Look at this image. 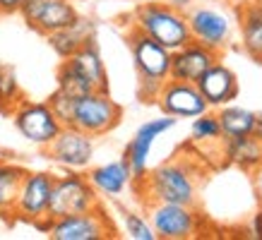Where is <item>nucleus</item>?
Returning <instances> with one entry per match:
<instances>
[{
	"label": "nucleus",
	"instance_id": "nucleus-4",
	"mask_svg": "<svg viewBox=\"0 0 262 240\" xmlns=\"http://www.w3.org/2000/svg\"><path fill=\"white\" fill-rule=\"evenodd\" d=\"M123 120V108L116 99H111L108 91H99L92 89L87 94H82L75 99L70 113V125L82 130L96 139L113 132Z\"/></svg>",
	"mask_w": 262,
	"mask_h": 240
},
{
	"label": "nucleus",
	"instance_id": "nucleus-15",
	"mask_svg": "<svg viewBox=\"0 0 262 240\" xmlns=\"http://www.w3.org/2000/svg\"><path fill=\"white\" fill-rule=\"evenodd\" d=\"M195 84H198L200 94L209 106V111H216V108H222L226 104H233L241 94V84L236 72L231 70L229 65H224L222 58L212 67H207Z\"/></svg>",
	"mask_w": 262,
	"mask_h": 240
},
{
	"label": "nucleus",
	"instance_id": "nucleus-34",
	"mask_svg": "<svg viewBox=\"0 0 262 240\" xmlns=\"http://www.w3.org/2000/svg\"><path fill=\"white\" fill-rule=\"evenodd\" d=\"M135 5H151V3H166V0H130Z\"/></svg>",
	"mask_w": 262,
	"mask_h": 240
},
{
	"label": "nucleus",
	"instance_id": "nucleus-6",
	"mask_svg": "<svg viewBox=\"0 0 262 240\" xmlns=\"http://www.w3.org/2000/svg\"><path fill=\"white\" fill-rule=\"evenodd\" d=\"M43 233L53 240H106L116 235V224L111 214L99 204L87 211L48 219Z\"/></svg>",
	"mask_w": 262,
	"mask_h": 240
},
{
	"label": "nucleus",
	"instance_id": "nucleus-10",
	"mask_svg": "<svg viewBox=\"0 0 262 240\" xmlns=\"http://www.w3.org/2000/svg\"><path fill=\"white\" fill-rule=\"evenodd\" d=\"M53 180H56V173H51V171H27V176L22 178V185H19V192H17L12 214L19 221H27L32 226L46 221Z\"/></svg>",
	"mask_w": 262,
	"mask_h": 240
},
{
	"label": "nucleus",
	"instance_id": "nucleus-29",
	"mask_svg": "<svg viewBox=\"0 0 262 240\" xmlns=\"http://www.w3.org/2000/svg\"><path fill=\"white\" fill-rule=\"evenodd\" d=\"M24 0H0V17H10V15H19Z\"/></svg>",
	"mask_w": 262,
	"mask_h": 240
},
{
	"label": "nucleus",
	"instance_id": "nucleus-8",
	"mask_svg": "<svg viewBox=\"0 0 262 240\" xmlns=\"http://www.w3.org/2000/svg\"><path fill=\"white\" fill-rule=\"evenodd\" d=\"M147 219L159 240H188L202 228V214L198 209L176 202H149Z\"/></svg>",
	"mask_w": 262,
	"mask_h": 240
},
{
	"label": "nucleus",
	"instance_id": "nucleus-30",
	"mask_svg": "<svg viewBox=\"0 0 262 240\" xmlns=\"http://www.w3.org/2000/svg\"><path fill=\"white\" fill-rule=\"evenodd\" d=\"M250 233H253V238L262 240V207H260V211H255L253 219H250Z\"/></svg>",
	"mask_w": 262,
	"mask_h": 240
},
{
	"label": "nucleus",
	"instance_id": "nucleus-3",
	"mask_svg": "<svg viewBox=\"0 0 262 240\" xmlns=\"http://www.w3.org/2000/svg\"><path fill=\"white\" fill-rule=\"evenodd\" d=\"M130 27L147 34L149 39L161 43L168 51L185 46L192 39L188 29V17L181 10L171 8L168 3H151V5H135L130 15Z\"/></svg>",
	"mask_w": 262,
	"mask_h": 240
},
{
	"label": "nucleus",
	"instance_id": "nucleus-18",
	"mask_svg": "<svg viewBox=\"0 0 262 240\" xmlns=\"http://www.w3.org/2000/svg\"><path fill=\"white\" fill-rule=\"evenodd\" d=\"M236 22L241 29V46L248 56L262 63V3H248L236 8Z\"/></svg>",
	"mask_w": 262,
	"mask_h": 240
},
{
	"label": "nucleus",
	"instance_id": "nucleus-25",
	"mask_svg": "<svg viewBox=\"0 0 262 240\" xmlns=\"http://www.w3.org/2000/svg\"><path fill=\"white\" fill-rule=\"evenodd\" d=\"M56 80H58V91H63V94L72 96V99H77V96L92 91V84L82 77L80 72L75 70V65H72L68 58H65L63 63H60V67H58Z\"/></svg>",
	"mask_w": 262,
	"mask_h": 240
},
{
	"label": "nucleus",
	"instance_id": "nucleus-16",
	"mask_svg": "<svg viewBox=\"0 0 262 240\" xmlns=\"http://www.w3.org/2000/svg\"><path fill=\"white\" fill-rule=\"evenodd\" d=\"M219 58H222V53L190 39L185 46L171 51V75L168 77L181 82H198L202 77V72L207 67H212Z\"/></svg>",
	"mask_w": 262,
	"mask_h": 240
},
{
	"label": "nucleus",
	"instance_id": "nucleus-23",
	"mask_svg": "<svg viewBox=\"0 0 262 240\" xmlns=\"http://www.w3.org/2000/svg\"><path fill=\"white\" fill-rule=\"evenodd\" d=\"M24 176H27V168L22 163L0 159V214H12Z\"/></svg>",
	"mask_w": 262,
	"mask_h": 240
},
{
	"label": "nucleus",
	"instance_id": "nucleus-31",
	"mask_svg": "<svg viewBox=\"0 0 262 240\" xmlns=\"http://www.w3.org/2000/svg\"><path fill=\"white\" fill-rule=\"evenodd\" d=\"M253 185H255V192H257V202L262 207V163L253 171Z\"/></svg>",
	"mask_w": 262,
	"mask_h": 240
},
{
	"label": "nucleus",
	"instance_id": "nucleus-26",
	"mask_svg": "<svg viewBox=\"0 0 262 240\" xmlns=\"http://www.w3.org/2000/svg\"><path fill=\"white\" fill-rule=\"evenodd\" d=\"M118 211H120V221H123V231H125L127 238H133V240H159L147 216H142L140 211H133V209H125V207H118Z\"/></svg>",
	"mask_w": 262,
	"mask_h": 240
},
{
	"label": "nucleus",
	"instance_id": "nucleus-11",
	"mask_svg": "<svg viewBox=\"0 0 262 240\" xmlns=\"http://www.w3.org/2000/svg\"><path fill=\"white\" fill-rule=\"evenodd\" d=\"M43 152L53 163H58L65 171H87L94 159L96 144L92 135L72 128V125H63L58 137Z\"/></svg>",
	"mask_w": 262,
	"mask_h": 240
},
{
	"label": "nucleus",
	"instance_id": "nucleus-28",
	"mask_svg": "<svg viewBox=\"0 0 262 240\" xmlns=\"http://www.w3.org/2000/svg\"><path fill=\"white\" fill-rule=\"evenodd\" d=\"M72 104H75V99L63 91H53V94L48 96V106L53 108V113L58 115V120L63 123V125H70V113H72Z\"/></svg>",
	"mask_w": 262,
	"mask_h": 240
},
{
	"label": "nucleus",
	"instance_id": "nucleus-14",
	"mask_svg": "<svg viewBox=\"0 0 262 240\" xmlns=\"http://www.w3.org/2000/svg\"><path fill=\"white\" fill-rule=\"evenodd\" d=\"M178 120L171 118V115H161V118H151L147 123H142L137 132L133 135V139L127 142L125 152H123V159L127 161V166L133 171V178L140 180L144 178V173L149 171V156H151V147L159 139L161 135H166L168 130L176 128Z\"/></svg>",
	"mask_w": 262,
	"mask_h": 240
},
{
	"label": "nucleus",
	"instance_id": "nucleus-35",
	"mask_svg": "<svg viewBox=\"0 0 262 240\" xmlns=\"http://www.w3.org/2000/svg\"><path fill=\"white\" fill-rule=\"evenodd\" d=\"M233 8H241V5H248V3H257V0H229Z\"/></svg>",
	"mask_w": 262,
	"mask_h": 240
},
{
	"label": "nucleus",
	"instance_id": "nucleus-13",
	"mask_svg": "<svg viewBox=\"0 0 262 240\" xmlns=\"http://www.w3.org/2000/svg\"><path fill=\"white\" fill-rule=\"evenodd\" d=\"M154 104L159 106V111L171 118H198L205 111H209L207 101L202 99L200 89L195 82H181L168 77L159 89V96Z\"/></svg>",
	"mask_w": 262,
	"mask_h": 240
},
{
	"label": "nucleus",
	"instance_id": "nucleus-36",
	"mask_svg": "<svg viewBox=\"0 0 262 240\" xmlns=\"http://www.w3.org/2000/svg\"><path fill=\"white\" fill-rule=\"evenodd\" d=\"M195 3H222V0H195Z\"/></svg>",
	"mask_w": 262,
	"mask_h": 240
},
{
	"label": "nucleus",
	"instance_id": "nucleus-27",
	"mask_svg": "<svg viewBox=\"0 0 262 240\" xmlns=\"http://www.w3.org/2000/svg\"><path fill=\"white\" fill-rule=\"evenodd\" d=\"M190 137L192 142H222L224 135H222V128H219V120H216V113L214 111H205L202 115L192 118V125H190Z\"/></svg>",
	"mask_w": 262,
	"mask_h": 240
},
{
	"label": "nucleus",
	"instance_id": "nucleus-22",
	"mask_svg": "<svg viewBox=\"0 0 262 240\" xmlns=\"http://www.w3.org/2000/svg\"><path fill=\"white\" fill-rule=\"evenodd\" d=\"M216 120H219V128H222L224 139L229 137H243V135H255V120H257V113L250 111V108H243V106L226 104L222 108H216Z\"/></svg>",
	"mask_w": 262,
	"mask_h": 240
},
{
	"label": "nucleus",
	"instance_id": "nucleus-12",
	"mask_svg": "<svg viewBox=\"0 0 262 240\" xmlns=\"http://www.w3.org/2000/svg\"><path fill=\"white\" fill-rule=\"evenodd\" d=\"M19 15L29 29L41 36H51L70 27L80 12L72 5V0H24Z\"/></svg>",
	"mask_w": 262,
	"mask_h": 240
},
{
	"label": "nucleus",
	"instance_id": "nucleus-32",
	"mask_svg": "<svg viewBox=\"0 0 262 240\" xmlns=\"http://www.w3.org/2000/svg\"><path fill=\"white\" fill-rule=\"evenodd\" d=\"M171 8H176V10H181V12H188V10L195 5V0H166Z\"/></svg>",
	"mask_w": 262,
	"mask_h": 240
},
{
	"label": "nucleus",
	"instance_id": "nucleus-5",
	"mask_svg": "<svg viewBox=\"0 0 262 240\" xmlns=\"http://www.w3.org/2000/svg\"><path fill=\"white\" fill-rule=\"evenodd\" d=\"M188 29L192 41H200L202 46L222 53L229 48L236 34V15L231 10L219 8L214 3H195L188 12Z\"/></svg>",
	"mask_w": 262,
	"mask_h": 240
},
{
	"label": "nucleus",
	"instance_id": "nucleus-2",
	"mask_svg": "<svg viewBox=\"0 0 262 240\" xmlns=\"http://www.w3.org/2000/svg\"><path fill=\"white\" fill-rule=\"evenodd\" d=\"M125 41L137 72V99L142 104H154L161 84L171 75V51L133 27H127Z\"/></svg>",
	"mask_w": 262,
	"mask_h": 240
},
{
	"label": "nucleus",
	"instance_id": "nucleus-20",
	"mask_svg": "<svg viewBox=\"0 0 262 240\" xmlns=\"http://www.w3.org/2000/svg\"><path fill=\"white\" fill-rule=\"evenodd\" d=\"M46 39H48V43H51V48L65 60V58H70L72 53H77L87 41L96 39V27L92 19H87V17H77L70 27H65L60 32L51 34Z\"/></svg>",
	"mask_w": 262,
	"mask_h": 240
},
{
	"label": "nucleus",
	"instance_id": "nucleus-1",
	"mask_svg": "<svg viewBox=\"0 0 262 240\" xmlns=\"http://www.w3.org/2000/svg\"><path fill=\"white\" fill-rule=\"evenodd\" d=\"M135 183L142 187L144 204L149 202H176V204H188V207L198 204L200 173L183 156L147 171L144 178Z\"/></svg>",
	"mask_w": 262,
	"mask_h": 240
},
{
	"label": "nucleus",
	"instance_id": "nucleus-7",
	"mask_svg": "<svg viewBox=\"0 0 262 240\" xmlns=\"http://www.w3.org/2000/svg\"><path fill=\"white\" fill-rule=\"evenodd\" d=\"M99 195L92 187L84 171H68L63 176H56L53 190H51V202H48V219L58 216L77 214L87 209L99 207Z\"/></svg>",
	"mask_w": 262,
	"mask_h": 240
},
{
	"label": "nucleus",
	"instance_id": "nucleus-21",
	"mask_svg": "<svg viewBox=\"0 0 262 240\" xmlns=\"http://www.w3.org/2000/svg\"><path fill=\"white\" fill-rule=\"evenodd\" d=\"M224 142V154L229 163L243 168L248 173H253L255 168L262 163V139L255 135H243V137H229L222 139Z\"/></svg>",
	"mask_w": 262,
	"mask_h": 240
},
{
	"label": "nucleus",
	"instance_id": "nucleus-9",
	"mask_svg": "<svg viewBox=\"0 0 262 240\" xmlns=\"http://www.w3.org/2000/svg\"><path fill=\"white\" fill-rule=\"evenodd\" d=\"M10 115H12V123H15L17 132L29 144H36L41 149H46L48 144L58 137V132L63 130V123L58 120V115L48 106V101L22 99L10 111Z\"/></svg>",
	"mask_w": 262,
	"mask_h": 240
},
{
	"label": "nucleus",
	"instance_id": "nucleus-17",
	"mask_svg": "<svg viewBox=\"0 0 262 240\" xmlns=\"http://www.w3.org/2000/svg\"><path fill=\"white\" fill-rule=\"evenodd\" d=\"M87 178L92 183V187L96 190V195L106 197V200H118L120 195L135 183L133 171H130L125 159L108 161V163H101V166L87 168Z\"/></svg>",
	"mask_w": 262,
	"mask_h": 240
},
{
	"label": "nucleus",
	"instance_id": "nucleus-33",
	"mask_svg": "<svg viewBox=\"0 0 262 240\" xmlns=\"http://www.w3.org/2000/svg\"><path fill=\"white\" fill-rule=\"evenodd\" d=\"M255 137L262 139V113H257V120H255Z\"/></svg>",
	"mask_w": 262,
	"mask_h": 240
},
{
	"label": "nucleus",
	"instance_id": "nucleus-24",
	"mask_svg": "<svg viewBox=\"0 0 262 240\" xmlns=\"http://www.w3.org/2000/svg\"><path fill=\"white\" fill-rule=\"evenodd\" d=\"M24 99V91L19 87L15 67L0 63V113H8L15 108L19 101Z\"/></svg>",
	"mask_w": 262,
	"mask_h": 240
},
{
	"label": "nucleus",
	"instance_id": "nucleus-19",
	"mask_svg": "<svg viewBox=\"0 0 262 240\" xmlns=\"http://www.w3.org/2000/svg\"><path fill=\"white\" fill-rule=\"evenodd\" d=\"M68 60H70V63L75 65V70L92 84V89L108 91V72H106V65H103V58H101V51H99L96 39L87 41V43H84L77 53H72Z\"/></svg>",
	"mask_w": 262,
	"mask_h": 240
}]
</instances>
